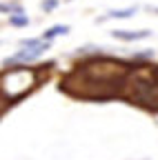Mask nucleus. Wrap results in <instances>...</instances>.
I'll return each mask as SVG.
<instances>
[{
	"mask_svg": "<svg viewBox=\"0 0 158 160\" xmlns=\"http://www.w3.org/2000/svg\"><path fill=\"white\" fill-rule=\"evenodd\" d=\"M151 31H147V29H140V31H127V29H116V31H111V36L114 38H118V40H125V42H131V40H143V38H147Z\"/></svg>",
	"mask_w": 158,
	"mask_h": 160,
	"instance_id": "nucleus-3",
	"label": "nucleus"
},
{
	"mask_svg": "<svg viewBox=\"0 0 158 160\" xmlns=\"http://www.w3.org/2000/svg\"><path fill=\"white\" fill-rule=\"evenodd\" d=\"M136 13V7H129V9H118V11H109L103 20H107V18H131Z\"/></svg>",
	"mask_w": 158,
	"mask_h": 160,
	"instance_id": "nucleus-5",
	"label": "nucleus"
},
{
	"mask_svg": "<svg viewBox=\"0 0 158 160\" xmlns=\"http://www.w3.org/2000/svg\"><path fill=\"white\" fill-rule=\"evenodd\" d=\"M36 85V73L27 67L11 69L3 73V98L5 100H18L27 91H31Z\"/></svg>",
	"mask_w": 158,
	"mask_h": 160,
	"instance_id": "nucleus-1",
	"label": "nucleus"
},
{
	"mask_svg": "<svg viewBox=\"0 0 158 160\" xmlns=\"http://www.w3.org/2000/svg\"><path fill=\"white\" fill-rule=\"evenodd\" d=\"M9 25H13V27H27L29 25V18L25 13H13L9 18Z\"/></svg>",
	"mask_w": 158,
	"mask_h": 160,
	"instance_id": "nucleus-6",
	"label": "nucleus"
},
{
	"mask_svg": "<svg viewBox=\"0 0 158 160\" xmlns=\"http://www.w3.org/2000/svg\"><path fill=\"white\" fill-rule=\"evenodd\" d=\"M20 45L25 47V49H20L13 58H9L5 65H13V62H31V60H36L38 56H40L43 51H47V40H43V38H25V40H20Z\"/></svg>",
	"mask_w": 158,
	"mask_h": 160,
	"instance_id": "nucleus-2",
	"label": "nucleus"
},
{
	"mask_svg": "<svg viewBox=\"0 0 158 160\" xmlns=\"http://www.w3.org/2000/svg\"><path fill=\"white\" fill-rule=\"evenodd\" d=\"M154 11H156V13H158V7H154Z\"/></svg>",
	"mask_w": 158,
	"mask_h": 160,
	"instance_id": "nucleus-8",
	"label": "nucleus"
},
{
	"mask_svg": "<svg viewBox=\"0 0 158 160\" xmlns=\"http://www.w3.org/2000/svg\"><path fill=\"white\" fill-rule=\"evenodd\" d=\"M56 5H58V0H43V9L45 11H51Z\"/></svg>",
	"mask_w": 158,
	"mask_h": 160,
	"instance_id": "nucleus-7",
	"label": "nucleus"
},
{
	"mask_svg": "<svg viewBox=\"0 0 158 160\" xmlns=\"http://www.w3.org/2000/svg\"><path fill=\"white\" fill-rule=\"evenodd\" d=\"M67 31H69V27H67V25H54L51 29H47V31L43 33V40H51V38L63 36V33H67Z\"/></svg>",
	"mask_w": 158,
	"mask_h": 160,
	"instance_id": "nucleus-4",
	"label": "nucleus"
}]
</instances>
